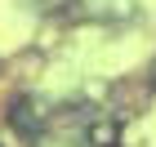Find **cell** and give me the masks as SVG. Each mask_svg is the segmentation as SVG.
<instances>
[]
</instances>
